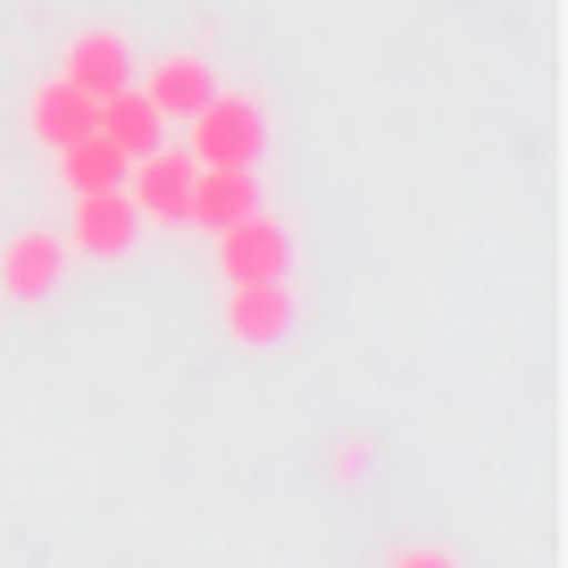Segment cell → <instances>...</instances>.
<instances>
[{"mask_svg": "<svg viewBox=\"0 0 568 568\" xmlns=\"http://www.w3.org/2000/svg\"><path fill=\"white\" fill-rule=\"evenodd\" d=\"M267 151V109L251 92H210L193 109V160L201 168H260Z\"/></svg>", "mask_w": 568, "mask_h": 568, "instance_id": "6da1fadb", "label": "cell"}, {"mask_svg": "<svg viewBox=\"0 0 568 568\" xmlns=\"http://www.w3.org/2000/svg\"><path fill=\"white\" fill-rule=\"evenodd\" d=\"M193 176H201V160L193 151H142L134 168H125V201L142 210V226H184V201H193Z\"/></svg>", "mask_w": 568, "mask_h": 568, "instance_id": "7a4b0ae2", "label": "cell"}, {"mask_svg": "<svg viewBox=\"0 0 568 568\" xmlns=\"http://www.w3.org/2000/svg\"><path fill=\"white\" fill-rule=\"evenodd\" d=\"M284 267H293V234H284L267 210L217 226V276L226 284H267V276H284Z\"/></svg>", "mask_w": 568, "mask_h": 568, "instance_id": "3957f363", "label": "cell"}, {"mask_svg": "<svg viewBox=\"0 0 568 568\" xmlns=\"http://www.w3.org/2000/svg\"><path fill=\"white\" fill-rule=\"evenodd\" d=\"M134 234H142V210L125 201V184H109V193H75L68 251H84V260H118V251H134Z\"/></svg>", "mask_w": 568, "mask_h": 568, "instance_id": "277c9868", "label": "cell"}, {"mask_svg": "<svg viewBox=\"0 0 568 568\" xmlns=\"http://www.w3.org/2000/svg\"><path fill=\"white\" fill-rule=\"evenodd\" d=\"M251 210H260V168H201L193 201H184V226L217 234V226H234V217H251Z\"/></svg>", "mask_w": 568, "mask_h": 568, "instance_id": "5b68a950", "label": "cell"}, {"mask_svg": "<svg viewBox=\"0 0 568 568\" xmlns=\"http://www.w3.org/2000/svg\"><path fill=\"white\" fill-rule=\"evenodd\" d=\"M59 267H68V243L42 234V226H26V234H9V251H0V293H9V302H42L59 284Z\"/></svg>", "mask_w": 568, "mask_h": 568, "instance_id": "8992f818", "label": "cell"}, {"mask_svg": "<svg viewBox=\"0 0 568 568\" xmlns=\"http://www.w3.org/2000/svg\"><path fill=\"white\" fill-rule=\"evenodd\" d=\"M68 75L75 92H92V101H109V92H125L134 84V51H125V34H109V26H92V34H75L68 42Z\"/></svg>", "mask_w": 568, "mask_h": 568, "instance_id": "52a82bcc", "label": "cell"}, {"mask_svg": "<svg viewBox=\"0 0 568 568\" xmlns=\"http://www.w3.org/2000/svg\"><path fill=\"white\" fill-rule=\"evenodd\" d=\"M226 335L234 343H276L284 326H293V293H284V276H267V284H226Z\"/></svg>", "mask_w": 568, "mask_h": 568, "instance_id": "ba28073f", "label": "cell"}, {"mask_svg": "<svg viewBox=\"0 0 568 568\" xmlns=\"http://www.w3.org/2000/svg\"><path fill=\"white\" fill-rule=\"evenodd\" d=\"M92 134H101V142H118L125 160H142V151H160V142H168V118H160L151 101H142V84H125V92H109V101H101Z\"/></svg>", "mask_w": 568, "mask_h": 568, "instance_id": "9c48e42d", "label": "cell"}, {"mask_svg": "<svg viewBox=\"0 0 568 568\" xmlns=\"http://www.w3.org/2000/svg\"><path fill=\"white\" fill-rule=\"evenodd\" d=\"M217 92V75H210V59H193V51H176V59H160V68L142 75V101L160 109V118H193L201 101Z\"/></svg>", "mask_w": 568, "mask_h": 568, "instance_id": "30bf717a", "label": "cell"}, {"mask_svg": "<svg viewBox=\"0 0 568 568\" xmlns=\"http://www.w3.org/2000/svg\"><path fill=\"white\" fill-rule=\"evenodd\" d=\"M92 118H101V101H92V92H75L68 75H59V84H42L34 101H26V125H34V142H75V134H92Z\"/></svg>", "mask_w": 568, "mask_h": 568, "instance_id": "8fae6325", "label": "cell"}, {"mask_svg": "<svg viewBox=\"0 0 568 568\" xmlns=\"http://www.w3.org/2000/svg\"><path fill=\"white\" fill-rule=\"evenodd\" d=\"M125 151L118 142H101V134H75V142H59V176H68V193H109V184H125Z\"/></svg>", "mask_w": 568, "mask_h": 568, "instance_id": "7c38bea8", "label": "cell"}, {"mask_svg": "<svg viewBox=\"0 0 568 568\" xmlns=\"http://www.w3.org/2000/svg\"><path fill=\"white\" fill-rule=\"evenodd\" d=\"M385 568H460V560H452V551H435V544H418V551H393Z\"/></svg>", "mask_w": 568, "mask_h": 568, "instance_id": "4fadbf2b", "label": "cell"}]
</instances>
